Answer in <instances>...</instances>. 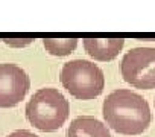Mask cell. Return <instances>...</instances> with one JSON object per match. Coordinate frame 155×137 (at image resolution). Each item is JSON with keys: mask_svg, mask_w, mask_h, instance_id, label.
I'll use <instances>...</instances> for the list:
<instances>
[{"mask_svg": "<svg viewBox=\"0 0 155 137\" xmlns=\"http://www.w3.org/2000/svg\"><path fill=\"white\" fill-rule=\"evenodd\" d=\"M102 113L107 125L123 135L141 134L152 122L147 101L138 93L126 89L111 92L104 101Z\"/></svg>", "mask_w": 155, "mask_h": 137, "instance_id": "1", "label": "cell"}, {"mask_svg": "<svg viewBox=\"0 0 155 137\" xmlns=\"http://www.w3.org/2000/svg\"><path fill=\"white\" fill-rule=\"evenodd\" d=\"M70 114L65 96L52 87L37 90L26 104V119L32 126L44 132L58 131Z\"/></svg>", "mask_w": 155, "mask_h": 137, "instance_id": "2", "label": "cell"}, {"mask_svg": "<svg viewBox=\"0 0 155 137\" xmlns=\"http://www.w3.org/2000/svg\"><path fill=\"white\" fill-rule=\"evenodd\" d=\"M61 84L76 99L88 101L97 98L105 87V76L101 67L87 59L65 62L59 73Z\"/></svg>", "mask_w": 155, "mask_h": 137, "instance_id": "3", "label": "cell"}, {"mask_svg": "<svg viewBox=\"0 0 155 137\" xmlns=\"http://www.w3.org/2000/svg\"><path fill=\"white\" fill-rule=\"evenodd\" d=\"M123 79L141 90L155 89V47H134L120 61Z\"/></svg>", "mask_w": 155, "mask_h": 137, "instance_id": "4", "label": "cell"}, {"mask_svg": "<svg viewBox=\"0 0 155 137\" xmlns=\"http://www.w3.org/2000/svg\"><path fill=\"white\" fill-rule=\"evenodd\" d=\"M31 89V79L21 67L12 62L0 64V108L20 104Z\"/></svg>", "mask_w": 155, "mask_h": 137, "instance_id": "5", "label": "cell"}, {"mask_svg": "<svg viewBox=\"0 0 155 137\" xmlns=\"http://www.w3.org/2000/svg\"><path fill=\"white\" fill-rule=\"evenodd\" d=\"M125 40L122 38H85L84 40V47L85 52L97 59V61H111L114 59L123 49Z\"/></svg>", "mask_w": 155, "mask_h": 137, "instance_id": "6", "label": "cell"}, {"mask_svg": "<svg viewBox=\"0 0 155 137\" xmlns=\"http://www.w3.org/2000/svg\"><path fill=\"white\" fill-rule=\"evenodd\" d=\"M67 137H111L107 125L93 116H79L71 120Z\"/></svg>", "mask_w": 155, "mask_h": 137, "instance_id": "7", "label": "cell"}, {"mask_svg": "<svg viewBox=\"0 0 155 137\" xmlns=\"http://www.w3.org/2000/svg\"><path fill=\"white\" fill-rule=\"evenodd\" d=\"M43 44L46 47V50L50 55L55 56H67L70 55L76 46H78V40L74 38H67V40H61V38H44Z\"/></svg>", "mask_w": 155, "mask_h": 137, "instance_id": "8", "label": "cell"}, {"mask_svg": "<svg viewBox=\"0 0 155 137\" xmlns=\"http://www.w3.org/2000/svg\"><path fill=\"white\" fill-rule=\"evenodd\" d=\"M8 137H38V135L31 132V131H28V129H17V131L11 132Z\"/></svg>", "mask_w": 155, "mask_h": 137, "instance_id": "9", "label": "cell"}, {"mask_svg": "<svg viewBox=\"0 0 155 137\" xmlns=\"http://www.w3.org/2000/svg\"><path fill=\"white\" fill-rule=\"evenodd\" d=\"M6 44H9V46H12V47H25V46H28V44H31L34 40H25V41H11V40H3Z\"/></svg>", "mask_w": 155, "mask_h": 137, "instance_id": "10", "label": "cell"}, {"mask_svg": "<svg viewBox=\"0 0 155 137\" xmlns=\"http://www.w3.org/2000/svg\"><path fill=\"white\" fill-rule=\"evenodd\" d=\"M153 104H155V102H153Z\"/></svg>", "mask_w": 155, "mask_h": 137, "instance_id": "11", "label": "cell"}]
</instances>
